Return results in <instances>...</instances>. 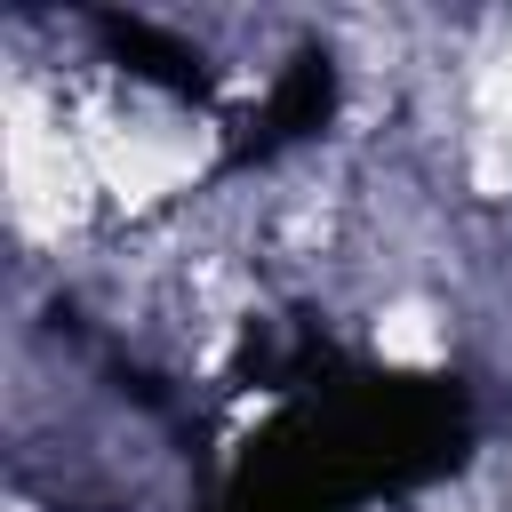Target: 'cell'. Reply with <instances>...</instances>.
<instances>
[{
  "mask_svg": "<svg viewBox=\"0 0 512 512\" xmlns=\"http://www.w3.org/2000/svg\"><path fill=\"white\" fill-rule=\"evenodd\" d=\"M440 320L424 312V304H400V312H384L376 320V352L384 360H400V368H424V360H440Z\"/></svg>",
  "mask_w": 512,
  "mask_h": 512,
  "instance_id": "1",
  "label": "cell"
}]
</instances>
